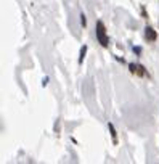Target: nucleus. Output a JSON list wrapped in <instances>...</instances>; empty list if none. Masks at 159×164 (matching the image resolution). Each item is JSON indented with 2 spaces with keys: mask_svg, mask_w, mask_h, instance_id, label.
Instances as JSON below:
<instances>
[{
  "mask_svg": "<svg viewBox=\"0 0 159 164\" xmlns=\"http://www.w3.org/2000/svg\"><path fill=\"white\" fill-rule=\"evenodd\" d=\"M87 55V45H84L81 48V53H79V63H84V58Z\"/></svg>",
  "mask_w": 159,
  "mask_h": 164,
  "instance_id": "39448f33",
  "label": "nucleus"
},
{
  "mask_svg": "<svg viewBox=\"0 0 159 164\" xmlns=\"http://www.w3.org/2000/svg\"><path fill=\"white\" fill-rule=\"evenodd\" d=\"M145 37H146L148 40H151V42H154L157 39V34H156V31L153 29V27H149V26H146V29H145Z\"/></svg>",
  "mask_w": 159,
  "mask_h": 164,
  "instance_id": "7ed1b4c3",
  "label": "nucleus"
},
{
  "mask_svg": "<svg viewBox=\"0 0 159 164\" xmlns=\"http://www.w3.org/2000/svg\"><path fill=\"white\" fill-rule=\"evenodd\" d=\"M81 24H82L84 27L87 26V20H85V15H84V13H82V15H81Z\"/></svg>",
  "mask_w": 159,
  "mask_h": 164,
  "instance_id": "423d86ee",
  "label": "nucleus"
},
{
  "mask_svg": "<svg viewBox=\"0 0 159 164\" xmlns=\"http://www.w3.org/2000/svg\"><path fill=\"white\" fill-rule=\"evenodd\" d=\"M108 129H109V132H111V137H113L114 143H118V134H116V129H114V125L109 122V124H108Z\"/></svg>",
  "mask_w": 159,
  "mask_h": 164,
  "instance_id": "20e7f679",
  "label": "nucleus"
},
{
  "mask_svg": "<svg viewBox=\"0 0 159 164\" xmlns=\"http://www.w3.org/2000/svg\"><path fill=\"white\" fill-rule=\"evenodd\" d=\"M133 51L137 55H140V53H142V48H140V47H133Z\"/></svg>",
  "mask_w": 159,
  "mask_h": 164,
  "instance_id": "0eeeda50",
  "label": "nucleus"
},
{
  "mask_svg": "<svg viewBox=\"0 0 159 164\" xmlns=\"http://www.w3.org/2000/svg\"><path fill=\"white\" fill-rule=\"evenodd\" d=\"M47 84H48V77H44V79H42V85H47Z\"/></svg>",
  "mask_w": 159,
  "mask_h": 164,
  "instance_id": "6e6552de",
  "label": "nucleus"
},
{
  "mask_svg": "<svg viewBox=\"0 0 159 164\" xmlns=\"http://www.w3.org/2000/svg\"><path fill=\"white\" fill-rule=\"evenodd\" d=\"M129 69H130V73H133V74H138V76H145V68L142 66V64L130 63V64H129Z\"/></svg>",
  "mask_w": 159,
  "mask_h": 164,
  "instance_id": "f03ea898",
  "label": "nucleus"
},
{
  "mask_svg": "<svg viewBox=\"0 0 159 164\" xmlns=\"http://www.w3.org/2000/svg\"><path fill=\"white\" fill-rule=\"evenodd\" d=\"M95 31H96V39L101 44V47H108L109 40H108V36H106V27H105V24H103V21H96Z\"/></svg>",
  "mask_w": 159,
  "mask_h": 164,
  "instance_id": "f257e3e1",
  "label": "nucleus"
}]
</instances>
